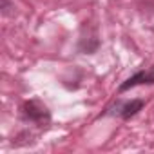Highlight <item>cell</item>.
Segmentation results:
<instances>
[{
    "mask_svg": "<svg viewBox=\"0 0 154 154\" xmlns=\"http://www.w3.org/2000/svg\"><path fill=\"white\" fill-rule=\"evenodd\" d=\"M140 84H154V71H138L134 76H131L129 80H125L122 85H120V93L134 87V85H140Z\"/></svg>",
    "mask_w": 154,
    "mask_h": 154,
    "instance_id": "cell-2",
    "label": "cell"
},
{
    "mask_svg": "<svg viewBox=\"0 0 154 154\" xmlns=\"http://www.w3.org/2000/svg\"><path fill=\"white\" fill-rule=\"evenodd\" d=\"M2 2H4V13H8V11H9V6H8V0H2Z\"/></svg>",
    "mask_w": 154,
    "mask_h": 154,
    "instance_id": "cell-4",
    "label": "cell"
},
{
    "mask_svg": "<svg viewBox=\"0 0 154 154\" xmlns=\"http://www.w3.org/2000/svg\"><path fill=\"white\" fill-rule=\"evenodd\" d=\"M141 107H143V100H132V102H127V103H122L120 105V114H122V118H125V120H129V118H132L138 111H141Z\"/></svg>",
    "mask_w": 154,
    "mask_h": 154,
    "instance_id": "cell-3",
    "label": "cell"
},
{
    "mask_svg": "<svg viewBox=\"0 0 154 154\" xmlns=\"http://www.w3.org/2000/svg\"><path fill=\"white\" fill-rule=\"evenodd\" d=\"M22 112V118L26 122H33V123H38V125H47L49 120H51V114L47 111L45 105H42L38 100H29L22 105L20 109Z\"/></svg>",
    "mask_w": 154,
    "mask_h": 154,
    "instance_id": "cell-1",
    "label": "cell"
}]
</instances>
